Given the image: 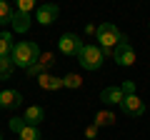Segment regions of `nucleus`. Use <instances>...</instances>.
Instances as JSON below:
<instances>
[{
    "instance_id": "nucleus-21",
    "label": "nucleus",
    "mask_w": 150,
    "mask_h": 140,
    "mask_svg": "<svg viewBox=\"0 0 150 140\" xmlns=\"http://www.w3.org/2000/svg\"><path fill=\"white\" fill-rule=\"evenodd\" d=\"M33 8H35L33 0H20V3H18V10H20V13H30Z\"/></svg>"
},
{
    "instance_id": "nucleus-8",
    "label": "nucleus",
    "mask_w": 150,
    "mask_h": 140,
    "mask_svg": "<svg viewBox=\"0 0 150 140\" xmlns=\"http://www.w3.org/2000/svg\"><path fill=\"white\" fill-rule=\"evenodd\" d=\"M20 103H23V95L18 90H3L0 93V108H20Z\"/></svg>"
},
{
    "instance_id": "nucleus-2",
    "label": "nucleus",
    "mask_w": 150,
    "mask_h": 140,
    "mask_svg": "<svg viewBox=\"0 0 150 140\" xmlns=\"http://www.w3.org/2000/svg\"><path fill=\"white\" fill-rule=\"evenodd\" d=\"M98 43H100V50L103 53H112V50L120 45V40H123V35H120V30L112 23H103V25H98Z\"/></svg>"
},
{
    "instance_id": "nucleus-12",
    "label": "nucleus",
    "mask_w": 150,
    "mask_h": 140,
    "mask_svg": "<svg viewBox=\"0 0 150 140\" xmlns=\"http://www.w3.org/2000/svg\"><path fill=\"white\" fill-rule=\"evenodd\" d=\"M13 30L15 33H25L28 28H30V13H20V10H15V15H13Z\"/></svg>"
},
{
    "instance_id": "nucleus-22",
    "label": "nucleus",
    "mask_w": 150,
    "mask_h": 140,
    "mask_svg": "<svg viewBox=\"0 0 150 140\" xmlns=\"http://www.w3.org/2000/svg\"><path fill=\"white\" fill-rule=\"evenodd\" d=\"M123 93H125V95H135V85H133V83H125V85H123Z\"/></svg>"
},
{
    "instance_id": "nucleus-17",
    "label": "nucleus",
    "mask_w": 150,
    "mask_h": 140,
    "mask_svg": "<svg viewBox=\"0 0 150 140\" xmlns=\"http://www.w3.org/2000/svg\"><path fill=\"white\" fill-rule=\"evenodd\" d=\"M63 83H65V88H80L83 85V80H80L78 73H68V75L63 78Z\"/></svg>"
},
{
    "instance_id": "nucleus-13",
    "label": "nucleus",
    "mask_w": 150,
    "mask_h": 140,
    "mask_svg": "<svg viewBox=\"0 0 150 140\" xmlns=\"http://www.w3.org/2000/svg\"><path fill=\"white\" fill-rule=\"evenodd\" d=\"M13 48H15V43H13L10 33H0V58H10Z\"/></svg>"
},
{
    "instance_id": "nucleus-19",
    "label": "nucleus",
    "mask_w": 150,
    "mask_h": 140,
    "mask_svg": "<svg viewBox=\"0 0 150 140\" xmlns=\"http://www.w3.org/2000/svg\"><path fill=\"white\" fill-rule=\"evenodd\" d=\"M55 60H53V55L50 53H45V55H40V60H38V68H50Z\"/></svg>"
},
{
    "instance_id": "nucleus-24",
    "label": "nucleus",
    "mask_w": 150,
    "mask_h": 140,
    "mask_svg": "<svg viewBox=\"0 0 150 140\" xmlns=\"http://www.w3.org/2000/svg\"><path fill=\"white\" fill-rule=\"evenodd\" d=\"M0 140H3V135H0Z\"/></svg>"
},
{
    "instance_id": "nucleus-9",
    "label": "nucleus",
    "mask_w": 150,
    "mask_h": 140,
    "mask_svg": "<svg viewBox=\"0 0 150 140\" xmlns=\"http://www.w3.org/2000/svg\"><path fill=\"white\" fill-rule=\"evenodd\" d=\"M123 98H125L123 88H105V90L100 93V100H105L108 105H120Z\"/></svg>"
},
{
    "instance_id": "nucleus-14",
    "label": "nucleus",
    "mask_w": 150,
    "mask_h": 140,
    "mask_svg": "<svg viewBox=\"0 0 150 140\" xmlns=\"http://www.w3.org/2000/svg\"><path fill=\"white\" fill-rule=\"evenodd\" d=\"M13 70H15L13 58H0V80H8L13 75Z\"/></svg>"
},
{
    "instance_id": "nucleus-16",
    "label": "nucleus",
    "mask_w": 150,
    "mask_h": 140,
    "mask_svg": "<svg viewBox=\"0 0 150 140\" xmlns=\"http://www.w3.org/2000/svg\"><path fill=\"white\" fill-rule=\"evenodd\" d=\"M13 15H15V13L10 10V5H8L5 0H0V23H3V25H5V23H13Z\"/></svg>"
},
{
    "instance_id": "nucleus-10",
    "label": "nucleus",
    "mask_w": 150,
    "mask_h": 140,
    "mask_svg": "<svg viewBox=\"0 0 150 140\" xmlns=\"http://www.w3.org/2000/svg\"><path fill=\"white\" fill-rule=\"evenodd\" d=\"M38 85L43 88V90H60V88H65V83H63V78H55V75H45V73H40Z\"/></svg>"
},
{
    "instance_id": "nucleus-11",
    "label": "nucleus",
    "mask_w": 150,
    "mask_h": 140,
    "mask_svg": "<svg viewBox=\"0 0 150 140\" xmlns=\"http://www.w3.org/2000/svg\"><path fill=\"white\" fill-rule=\"evenodd\" d=\"M45 120V110L40 108V105H30V108L25 110V123L33 125V128H38V125Z\"/></svg>"
},
{
    "instance_id": "nucleus-5",
    "label": "nucleus",
    "mask_w": 150,
    "mask_h": 140,
    "mask_svg": "<svg viewBox=\"0 0 150 140\" xmlns=\"http://www.w3.org/2000/svg\"><path fill=\"white\" fill-rule=\"evenodd\" d=\"M58 48H60V53H63V55H78V53H80V48H83V40L78 38L75 33H65V35H60Z\"/></svg>"
},
{
    "instance_id": "nucleus-15",
    "label": "nucleus",
    "mask_w": 150,
    "mask_h": 140,
    "mask_svg": "<svg viewBox=\"0 0 150 140\" xmlns=\"http://www.w3.org/2000/svg\"><path fill=\"white\" fill-rule=\"evenodd\" d=\"M18 135H20V140H43L40 130H38V128H33V125H28V123H25V128H23Z\"/></svg>"
},
{
    "instance_id": "nucleus-20",
    "label": "nucleus",
    "mask_w": 150,
    "mask_h": 140,
    "mask_svg": "<svg viewBox=\"0 0 150 140\" xmlns=\"http://www.w3.org/2000/svg\"><path fill=\"white\" fill-rule=\"evenodd\" d=\"M10 128L15 130V133H20V130L25 128V118H10Z\"/></svg>"
},
{
    "instance_id": "nucleus-4",
    "label": "nucleus",
    "mask_w": 150,
    "mask_h": 140,
    "mask_svg": "<svg viewBox=\"0 0 150 140\" xmlns=\"http://www.w3.org/2000/svg\"><path fill=\"white\" fill-rule=\"evenodd\" d=\"M112 58H115L118 65H125V68H130V65L135 63V50H133V45L128 43V38L120 40V45L112 50Z\"/></svg>"
},
{
    "instance_id": "nucleus-1",
    "label": "nucleus",
    "mask_w": 150,
    "mask_h": 140,
    "mask_svg": "<svg viewBox=\"0 0 150 140\" xmlns=\"http://www.w3.org/2000/svg\"><path fill=\"white\" fill-rule=\"evenodd\" d=\"M10 58H13V63H15V68H28V70H30L33 65L40 60V48H38L35 43L23 40V43H15Z\"/></svg>"
},
{
    "instance_id": "nucleus-3",
    "label": "nucleus",
    "mask_w": 150,
    "mask_h": 140,
    "mask_svg": "<svg viewBox=\"0 0 150 140\" xmlns=\"http://www.w3.org/2000/svg\"><path fill=\"white\" fill-rule=\"evenodd\" d=\"M105 60V53L100 50V45H83L80 53H78V63L85 70H98Z\"/></svg>"
},
{
    "instance_id": "nucleus-23",
    "label": "nucleus",
    "mask_w": 150,
    "mask_h": 140,
    "mask_svg": "<svg viewBox=\"0 0 150 140\" xmlns=\"http://www.w3.org/2000/svg\"><path fill=\"white\" fill-rule=\"evenodd\" d=\"M85 135H88V138H95V135H98V125H88V128H85Z\"/></svg>"
},
{
    "instance_id": "nucleus-6",
    "label": "nucleus",
    "mask_w": 150,
    "mask_h": 140,
    "mask_svg": "<svg viewBox=\"0 0 150 140\" xmlns=\"http://www.w3.org/2000/svg\"><path fill=\"white\" fill-rule=\"evenodd\" d=\"M120 108H123V113L130 115V118H140V115L145 113V105H143V100H140L138 95H125L123 103H120Z\"/></svg>"
},
{
    "instance_id": "nucleus-7",
    "label": "nucleus",
    "mask_w": 150,
    "mask_h": 140,
    "mask_svg": "<svg viewBox=\"0 0 150 140\" xmlns=\"http://www.w3.org/2000/svg\"><path fill=\"white\" fill-rule=\"evenodd\" d=\"M58 13H60L58 5H40L38 8V18L35 20L40 23V25H50V23L58 20Z\"/></svg>"
},
{
    "instance_id": "nucleus-18",
    "label": "nucleus",
    "mask_w": 150,
    "mask_h": 140,
    "mask_svg": "<svg viewBox=\"0 0 150 140\" xmlns=\"http://www.w3.org/2000/svg\"><path fill=\"white\" fill-rule=\"evenodd\" d=\"M112 123H115V115L112 113H105L103 110V113L95 115V125H112Z\"/></svg>"
}]
</instances>
